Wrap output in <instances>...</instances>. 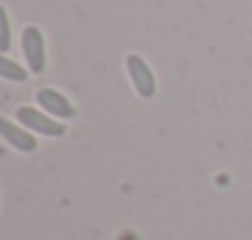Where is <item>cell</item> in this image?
Returning <instances> with one entry per match:
<instances>
[{
	"label": "cell",
	"instance_id": "obj_1",
	"mask_svg": "<svg viewBox=\"0 0 252 240\" xmlns=\"http://www.w3.org/2000/svg\"><path fill=\"white\" fill-rule=\"evenodd\" d=\"M15 118L20 120V125H25V130H32V133H39L44 137H62L66 133L64 123L44 115L42 110H34L30 105H20L15 110Z\"/></svg>",
	"mask_w": 252,
	"mask_h": 240
},
{
	"label": "cell",
	"instance_id": "obj_2",
	"mask_svg": "<svg viewBox=\"0 0 252 240\" xmlns=\"http://www.w3.org/2000/svg\"><path fill=\"white\" fill-rule=\"evenodd\" d=\"M22 54L25 62L30 67V74H42L44 64H47V54H44V37L39 32V27L30 25L22 30Z\"/></svg>",
	"mask_w": 252,
	"mask_h": 240
},
{
	"label": "cell",
	"instance_id": "obj_3",
	"mask_svg": "<svg viewBox=\"0 0 252 240\" xmlns=\"http://www.w3.org/2000/svg\"><path fill=\"white\" fill-rule=\"evenodd\" d=\"M125 67H127L130 81H132V86H135V91H137V96H140V98H152V96L157 93V81H155V74H152L150 64H147L142 57L130 54V57H127V62H125Z\"/></svg>",
	"mask_w": 252,
	"mask_h": 240
},
{
	"label": "cell",
	"instance_id": "obj_4",
	"mask_svg": "<svg viewBox=\"0 0 252 240\" xmlns=\"http://www.w3.org/2000/svg\"><path fill=\"white\" fill-rule=\"evenodd\" d=\"M37 103L44 108V113H49L52 118H59V120H71L76 115V108L69 103V98H64V93H59L54 88H39Z\"/></svg>",
	"mask_w": 252,
	"mask_h": 240
},
{
	"label": "cell",
	"instance_id": "obj_5",
	"mask_svg": "<svg viewBox=\"0 0 252 240\" xmlns=\"http://www.w3.org/2000/svg\"><path fill=\"white\" fill-rule=\"evenodd\" d=\"M0 137H2L7 145H12L17 152H27V155H30V152L37 150V140H34V135L27 133L25 128H20V125L5 120V118H0Z\"/></svg>",
	"mask_w": 252,
	"mask_h": 240
},
{
	"label": "cell",
	"instance_id": "obj_6",
	"mask_svg": "<svg viewBox=\"0 0 252 240\" xmlns=\"http://www.w3.org/2000/svg\"><path fill=\"white\" fill-rule=\"evenodd\" d=\"M0 79L22 83V81H27V71H25L17 62H12V59H7L5 54H0Z\"/></svg>",
	"mask_w": 252,
	"mask_h": 240
},
{
	"label": "cell",
	"instance_id": "obj_7",
	"mask_svg": "<svg viewBox=\"0 0 252 240\" xmlns=\"http://www.w3.org/2000/svg\"><path fill=\"white\" fill-rule=\"evenodd\" d=\"M10 42H12V37H10V20H7L5 7L0 5V54H5L10 49Z\"/></svg>",
	"mask_w": 252,
	"mask_h": 240
}]
</instances>
